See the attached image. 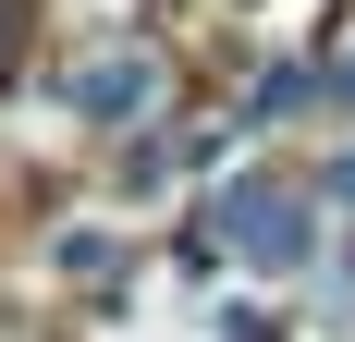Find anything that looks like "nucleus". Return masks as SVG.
<instances>
[{
	"instance_id": "7ed1b4c3",
	"label": "nucleus",
	"mask_w": 355,
	"mask_h": 342,
	"mask_svg": "<svg viewBox=\"0 0 355 342\" xmlns=\"http://www.w3.org/2000/svg\"><path fill=\"white\" fill-rule=\"evenodd\" d=\"M49 269H62V281H110V269H123V233H110V220H73V233L49 244Z\"/></svg>"
},
{
	"instance_id": "f257e3e1",
	"label": "nucleus",
	"mask_w": 355,
	"mask_h": 342,
	"mask_svg": "<svg viewBox=\"0 0 355 342\" xmlns=\"http://www.w3.org/2000/svg\"><path fill=\"white\" fill-rule=\"evenodd\" d=\"M220 244H233L245 269H294V257H306V183L233 171V183H220Z\"/></svg>"
},
{
	"instance_id": "f03ea898",
	"label": "nucleus",
	"mask_w": 355,
	"mask_h": 342,
	"mask_svg": "<svg viewBox=\"0 0 355 342\" xmlns=\"http://www.w3.org/2000/svg\"><path fill=\"white\" fill-rule=\"evenodd\" d=\"M147 98H159V49H135V37L73 73V123H135Z\"/></svg>"
}]
</instances>
